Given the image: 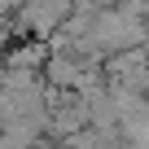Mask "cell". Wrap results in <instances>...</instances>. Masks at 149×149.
<instances>
[{
  "mask_svg": "<svg viewBox=\"0 0 149 149\" xmlns=\"http://www.w3.org/2000/svg\"><path fill=\"white\" fill-rule=\"evenodd\" d=\"M44 61H48V40H18L5 53V70H31V74H40Z\"/></svg>",
  "mask_w": 149,
  "mask_h": 149,
  "instance_id": "cell-1",
  "label": "cell"
}]
</instances>
